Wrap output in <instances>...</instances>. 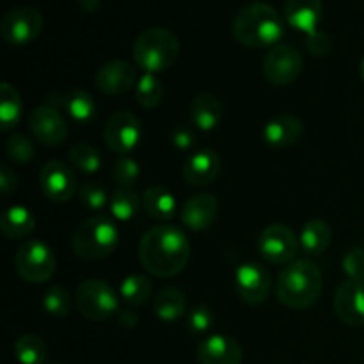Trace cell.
Masks as SVG:
<instances>
[{
  "label": "cell",
  "instance_id": "obj_1",
  "mask_svg": "<svg viewBox=\"0 0 364 364\" xmlns=\"http://www.w3.org/2000/svg\"><path fill=\"white\" fill-rule=\"evenodd\" d=\"M191 258V244L180 228L171 224L153 226L139 242V259L156 277L178 276Z\"/></svg>",
  "mask_w": 364,
  "mask_h": 364
},
{
  "label": "cell",
  "instance_id": "obj_2",
  "mask_svg": "<svg viewBox=\"0 0 364 364\" xmlns=\"http://www.w3.org/2000/svg\"><path fill=\"white\" fill-rule=\"evenodd\" d=\"M233 36L247 48L276 46L284 36V21L269 4L251 2L235 14Z\"/></svg>",
  "mask_w": 364,
  "mask_h": 364
},
{
  "label": "cell",
  "instance_id": "obj_3",
  "mask_svg": "<svg viewBox=\"0 0 364 364\" xmlns=\"http://www.w3.org/2000/svg\"><path fill=\"white\" fill-rule=\"evenodd\" d=\"M323 277L309 259H297L281 270L276 283L277 301L290 309H308L320 299Z\"/></svg>",
  "mask_w": 364,
  "mask_h": 364
},
{
  "label": "cell",
  "instance_id": "obj_4",
  "mask_svg": "<svg viewBox=\"0 0 364 364\" xmlns=\"http://www.w3.org/2000/svg\"><path fill=\"white\" fill-rule=\"evenodd\" d=\"M132 53L144 73H160L169 70L180 57V39L169 28L151 27L137 36Z\"/></svg>",
  "mask_w": 364,
  "mask_h": 364
},
{
  "label": "cell",
  "instance_id": "obj_5",
  "mask_svg": "<svg viewBox=\"0 0 364 364\" xmlns=\"http://www.w3.org/2000/svg\"><path fill=\"white\" fill-rule=\"evenodd\" d=\"M119 244L117 226L105 215H95L85 219L75 230L71 247L75 255L85 262H100L112 255Z\"/></svg>",
  "mask_w": 364,
  "mask_h": 364
},
{
  "label": "cell",
  "instance_id": "obj_6",
  "mask_svg": "<svg viewBox=\"0 0 364 364\" xmlns=\"http://www.w3.org/2000/svg\"><path fill=\"white\" fill-rule=\"evenodd\" d=\"M75 304L82 316L92 322H103L119 311V299L107 281L87 279L78 284Z\"/></svg>",
  "mask_w": 364,
  "mask_h": 364
},
{
  "label": "cell",
  "instance_id": "obj_7",
  "mask_svg": "<svg viewBox=\"0 0 364 364\" xmlns=\"http://www.w3.org/2000/svg\"><path fill=\"white\" fill-rule=\"evenodd\" d=\"M16 272L28 283H46L55 274V256L45 242L32 238L20 245L14 258Z\"/></svg>",
  "mask_w": 364,
  "mask_h": 364
},
{
  "label": "cell",
  "instance_id": "obj_8",
  "mask_svg": "<svg viewBox=\"0 0 364 364\" xmlns=\"http://www.w3.org/2000/svg\"><path fill=\"white\" fill-rule=\"evenodd\" d=\"M258 251L272 265H290L301 249L297 235L287 224H270L259 233Z\"/></svg>",
  "mask_w": 364,
  "mask_h": 364
},
{
  "label": "cell",
  "instance_id": "obj_9",
  "mask_svg": "<svg viewBox=\"0 0 364 364\" xmlns=\"http://www.w3.org/2000/svg\"><path fill=\"white\" fill-rule=\"evenodd\" d=\"M45 27L43 14L34 7H16L2 18L0 34L13 46H25L36 41Z\"/></svg>",
  "mask_w": 364,
  "mask_h": 364
},
{
  "label": "cell",
  "instance_id": "obj_10",
  "mask_svg": "<svg viewBox=\"0 0 364 364\" xmlns=\"http://www.w3.org/2000/svg\"><path fill=\"white\" fill-rule=\"evenodd\" d=\"M302 55L291 45L272 46L263 59V75L274 85H290L301 77Z\"/></svg>",
  "mask_w": 364,
  "mask_h": 364
},
{
  "label": "cell",
  "instance_id": "obj_11",
  "mask_svg": "<svg viewBox=\"0 0 364 364\" xmlns=\"http://www.w3.org/2000/svg\"><path fill=\"white\" fill-rule=\"evenodd\" d=\"M142 137V124L137 116L127 110L112 114L103 127V139L110 151L117 155H128L137 148Z\"/></svg>",
  "mask_w": 364,
  "mask_h": 364
},
{
  "label": "cell",
  "instance_id": "obj_12",
  "mask_svg": "<svg viewBox=\"0 0 364 364\" xmlns=\"http://www.w3.org/2000/svg\"><path fill=\"white\" fill-rule=\"evenodd\" d=\"M272 287V277L262 263H242L235 272V288L242 302L259 306L267 301Z\"/></svg>",
  "mask_w": 364,
  "mask_h": 364
},
{
  "label": "cell",
  "instance_id": "obj_13",
  "mask_svg": "<svg viewBox=\"0 0 364 364\" xmlns=\"http://www.w3.org/2000/svg\"><path fill=\"white\" fill-rule=\"evenodd\" d=\"M39 187L52 203H66L77 191V180L70 167L60 160H50L39 173Z\"/></svg>",
  "mask_w": 364,
  "mask_h": 364
},
{
  "label": "cell",
  "instance_id": "obj_14",
  "mask_svg": "<svg viewBox=\"0 0 364 364\" xmlns=\"http://www.w3.org/2000/svg\"><path fill=\"white\" fill-rule=\"evenodd\" d=\"M28 128L36 141L45 146L63 144L68 137V123L52 105H39L28 116Z\"/></svg>",
  "mask_w": 364,
  "mask_h": 364
},
{
  "label": "cell",
  "instance_id": "obj_15",
  "mask_svg": "<svg viewBox=\"0 0 364 364\" xmlns=\"http://www.w3.org/2000/svg\"><path fill=\"white\" fill-rule=\"evenodd\" d=\"M334 311L347 326L364 327V281L347 279L338 287Z\"/></svg>",
  "mask_w": 364,
  "mask_h": 364
},
{
  "label": "cell",
  "instance_id": "obj_16",
  "mask_svg": "<svg viewBox=\"0 0 364 364\" xmlns=\"http://www.w3.org/2000/svg\"><path fill=\"white\" fill-rule=\"evenodd\" d=\"M137 84V71L128 60L116 59L103 64L96 73V85L103 95H124Z\"/></svg>",
  "mask_w": 364,
  "mask_h": 364
},
{
  "label": "cell",
  "instance_id": "obj_17",
  "mask_svg": "<svg viewBox=\"0 0 364 364\" xmlns=\"http://www.w3.org/2000/svg\"><path fill=\"white\" fill-rule=\"evenodd\" d=\"M242 358L240 343L226 334H212L198 345L199 364H240Z\"/></svg>",
  "mask_w": 364,
  "mask_h": 364
},
{
  "label": "cell",
  "instance_id": "obj_18",
  "mask_svg": "<svg viewBox=\"0 0 364 364\" xmlns=\"http://www.w3.org/2000/svg\"><path fill=\"white\" fill-rule=\"evenodd\" d=\"M219 155L212 149H198L191 153L183 162V178L194 187H206L213 183L220 174Z\"/></svg>",
  "mask_w": 364,
  "mask_h": 364
},
{
  "label": "cell",
  "instance_id": "obj_19",
  "mask_svg": "<svg viewBox=\"0 0 364 364\" xmlns=\"http://www.w3.org/2000/svg\"><path fill=\"white\" fill-rule=\"evenodd\" d=\"M219 215V199L213 194L192 196L181 208V223L192 231H205Z\"/></svg>",
  "mask_w": 364,
  "mask_h": 364
},
{
  "label": "cell",
  "instance_id": "obj_20",
  "mask_svg": "<svg viewBox=\"0 0 364 364\" xmlns=\"http://www.w3.org/2000/svg\"><path fill=\"white\" fill-rule=\"evenodd\" d=\"M323 6L322 0H287L284 2V20L297 31L313 34L318 31L322 20Z\"/></svg>",
  "mask_w": 364,
  "mask_h": 364
},
{
  "label": "cell",
  "instance_id": "obj_21",
  "mask_svg": "<svg viewBox=\"0 0 364 364\" xmlns=\"http://www.w3.org/2000/svg\"><path fill=\"white\" fill-rule=\"evenodd\" d=\"M302 137V121L294 114H277L263 127V139L272 148H288Z\"/></svg>",
  "mask_w": 364,
  "mask_h": 364
},
{
  "label": "cell",
  "instance_id": "obj_22",
  "mask_svg": "<svg viewBox=\"0 0 364 364\" xmlns=\"http://www.w3.org/2000/svg\"><path fill=\"white\" fill-rule=\"evenodd\" d=\"M48 105L63 107L70 114L71 119L77 123H89L96 116V102L89 92L82 89H73L70 92H59V95L48 96Z\"/></svg>",
  "mask_w": 364,
  "mask_h": 364
},
{
  "label": "cell",
  "instance_id": "obj_23",
  "mask_svg": "<svg viewBox=\"0 0 364 364\" xmlns=\"http://www.w3.org/2000/svg\"><path fill=\"white\" fill-rule=\"evenodd\" d=\"M188 114L194 123L203 132H212L223 121V105H220L219 98L210 92H203L192 98L191 107H188Z\"/></svg>",
  "mask_w": 364,
  "mask_h": 364
},
{
  "label": "cell",
  "instance_id": "obj_24",
  "mask_svg": "<svg viewBox=\"0 0 364 364\" xmlns=\"http://www.w3.org/2000/svg\"><path fill=\"white\" fill-rule=\"evenodd\" d=\"M331 240H333V230L329 223L322 219H311L302 226L301 237V249L308 256H318L329 249Z\"/></svg>",
  "mask_w": 364,
  "mask_h": 364
},
{
  "label": "cell",
  "instance_id": "obj_25",
  "mask_svg": "<svg viewBox=\"0 0 364 364\" xmlns=\"http://www.w3.org/2000/svg\"><path fill=\"white\" fill-rule=\"evenodd\" d=\"M34 228H36V219L27 206L13 205L2 213L0 231L4 233V237L11 238V240L27 238L28 235L34 231Z\"/></svg>",
  "mask_w": 364,
  "mask_h": 364
},
{
  "label": "cell",
  "instance_id": "obj_26",
  "mask_svg": "<svg viewBox=\"0 0 364 364\" xmlns=\"http://www.w3.org/2000/svg\"><path fill=\"white\" fill-rule=\"evenodd\" d=\"M142 208L153 219L169 220L176 213V199L162 185H151L142 194Z\"/></svg>",
  "mask_w": 364,
  "mask_h": 364
},
{
  "label": "cell",
  "instance_id": "obj_27",
  "mask_svg": "<svg viewBox=\"0 0 364 364\" xmlns=\"http://www.w3.org/2000/svg\"><path fill=\"white\" fill-rule=\"evenodd\" d=\"M155 315L164 322H176L187 311V299L185 294L178 288L166 287L156 294L155 297Z\"/></svg>",
  "mask_w": 364,
  "mask_h": 364
},
{
  "label": "cell",
  "instance_id": "obj_28",
  "mask_svg": "<svg viewBox=\"0 0 364 364\" xmlns=\"http://www.w3.org/2000/svg\"><path fill=\"white\" fill-rule=\"evenodd\" d=\"M23 114V102L21 96L9 82H2L0 85V124L2 132H9L16 127Z\"/></svg>",
  "mask_w": 364,
  "mask_h": 364
},
{
  "label": "cell",
  "instance_id": "obj_29",
  "mask_svg": "<svg viewBox=\"0 0 364 364\" xmlns=\"http://www.w3.org/2000/svg\"><path fill=\"white\" fill-rule=\"evenodd\" d=\"M48 347L38 334H23L14 343V358L20 364H45Z\"/></svg>",
  "mask_w": 364,
  "mask_h": 364
},
{
  "label": "cell",
  "instance_id": "obj_30",
  "mask_svg": "<svg viewBox=\"0 0 364 364\" xmlns=\"http://www.w3.org/2000/svg\"><path fill=\"white\" fill-rule=\"evenodd\" d=\"M109 206L114 219L121 220V223H127V220L134 219L135 213L139 212L141 199H139V196L135 194L134 188L117 187L116 191L110 194Z\"/></svg>",
  "mask_w": 364,
  "mask_h": 364
},
{
  "label": "cell",
  "instance_id": "obj_31",
  "mask_svg": "<svg viewBox=\"0 0 364 364\" xmlns=\"http://www.w3.org/2000/svg\"><path fill=\"white\" fill-rule=\"evenodd\" d=\"M164 96V85L153 73H144L135 84V98L142 109H155Z\"/></svg>",
  "mask_w": 364,
  "mask_h": 364
},
{
  "label": "cell",
  "instance_id": "obj_32",
  "mask_svg": "<svg viewBox=\"0 0 364 364\" xmlns=\"http://www.w3.org/2000/svg\"><path fill=\"white\" fill-rule=\"evenodd\" d=\"M119 294L124 302L130 306H141L151 295V281L142 274H132V276L124 277L123 283L119 287Z\"/></svg>",
  "mask_w": 364,
  "mask_h": 364
},
{
  "label": "cell",
  "instance_id": "obj_33",
  "mask_svg": "<svg viewBox=\"0 0 364 364\" xmlns=\"http://www.w3.org/2000/svg\"><path fill=\"white\" fill-rule=\"evenodd\" d=\"M70 160L82 173H96L102 167V155L95 146L87 142H77L70 149Z\"/></svg>",
  "mask_w": 364,
  "mask_h": 364
},
{
  "label": "cell",
  "instance_id": "obj_34",
  "mask_svg": "<svg viewBox=\"0 0 364 364\" xmlns=\"http://www.w3.org/2000/svg\"><path fill=\"white\" fill-rule=\"evenodd\" d=\"M139 176H141V167H139L137 160L128 155L117 156L116 164L112 167V178L117 187L132 188L137 183Z\"/></svg>",
  "mask_w": 364,
  "mask_h": 364
},
{
  "label": "cell",
  "instance_id": "obj_35",
  "mask_svg": "<svg viewBox=\"0 0 364 364\" xmlns=\"http://www.w3.org/2000/svg\"><path fill=\"white\" fill-rule=\"evenodd\" d=\"M43 308L55 318H64L71 311V297L63 287H50L43 297Z\"/></svg>",
  "mask_w": 364,
  "mask_h": 364
},
{
  "label": "cell",
  "instance_id": "obj_36",
  "mask_svg": "<svg viewBox=\"0 0 364 364\" xmlns=\"http://www.w3.org/2000/svg\"><path fill=\"white\" fill-rule=\"evenodd\" d=\"M7 155L11 160L18 164H27L34 159L36 148L31 139L23 134H13L7 139Z\"/></svg>",
  "mask_w": 364,
  "mask_h": 364
},
{
  "label": "cell",
  "instance_id": "obj_37",
  "mask_svg": "<svg viewBox=\"0 0 364 364\" xmlns=\"http://www.w3.org/2000/svg\"><path fill=\"white\" fill-rule=\"evenodd\" d=\"M80 203L85 206V208L92 210V212H98V210H103L107 206V201H109V196H107L105 188L102 185H98L96 181H89V183L82 185L80 192Z\"/></svg>",
  "mask_w": 364,
  "mask_h": 364
},
{
  "label": "cell",
  "instance_id": "obj_38",
  "mask_svg": "<svg viewBox=\"0 0 364 364\" xmlns=\"http://www.w3.org/2000/svg\"><path fill=\"white\" fill-rule=\"evenodd\" d=\"M215 322V315L212 309L205 304H199L187 315V327L192 334H205L212 329Z\"/></svg>",
  "mask_w": 364,
  "mask_h": 364
},
{
  "label": "cell",
  "instance_id": "obj_39",
  "mask_svg": "<svg viewBox=\"0 0 364 364\" xmlns=\"http://www.w3.org/2000/svg\"><path fill=\"white\" fill-rule=\"evenodd\" d=\"M341 269L348 279L364 281V249L354 247L341 259Z\"/></svg>",
  "mask_w": 364,
  "mask_h": 364
},
{
  "label": "cell",
  "instance_id": "obj_40",
  "mask_svg": "<svg viewBox=\"0 0 364 364\" xmlns=\"http://www.w3.org/2000/svg\"><path fill=\"white\" fill-rule=\"evenodd\" d=\"M171 142L176 146L178 149H188L194 146L196 142V134L191 127H185V124H176L171 132Z\"/></svg>",
  "mask_w": 364,
  "mask_h": 364
},
{
  "label": "cell",
  "instance_id": "obj_41",
  "mask_svg": "<svg viewBox=\"0 0 364 364\" xmlns=\"http://www.w3.org/2000/svg\"><path fill=\"white\" fill-rule=\"evenodd\" d=\"M308 50L316 57H323L331 50V41L323 32L316 31L308 36Z\"/></svg>",
  "mask_w": 364,
  "mask_h": 364
},
{
  "label": "cell",
  "instance_id": "obj_42",
  "mask_svg": "<svg viewBox=\"0 0 364 364\" xmlns=\"http://www.w3.org/2000/svg\"><path fill=\"white\" fill-rule=\"evenodd\" d=\"M16 187H18L16 174L11 171L9 166H2V173H0V188H2V194L7 198L11 192L16 191Z\"/></svg>",
  "mask_w": 364,
  "mask_h": 364
},
{
  "label": "cell",
  "instance_id": "obj_43",
  "mask_svg": "<svg viewBox=\"0 0 364 364\" xmlns=\"http://www.w3.org/2000/svg\"><path fill=\"white\" fill-rule=\"evenodd\" d=\"M117 322L124 329H132L134 326H137V313L132 311V309H121L117 313Z\"/></svg>",
  "mask_w": 364,
  "mask_h": 364
},
{
  "label": "cell",
  "instance_id": "obj_44",
  "mask_svg": "<svg viewBox=\"0 0 364 364\" xmlns=\"http://www.w3.org/2000/svg\"><path fill=\"white\" fill-rule=\"evenodd\" d=\"M77 4L84 13H95L100 7V4H102V0H77Z\"/></svg>",
  "mask_w": 364,
  "mask_h": 364
},
{
  "label": "cell",
  "instance_id": "obj_45",
  "mask_svg": "<svg viewBox=\"0 0 364 364\" xmlns=\"http://www.w3.org/2000/svg\"><path fill=\"white\" fill-rule=\"evenodd\" d=\"M359 77H361V80L364 82V57H363L361 64H359Z\"/></svg>",
  "mask_w": 364,
  "mask_h": 364
}]
</instances>
